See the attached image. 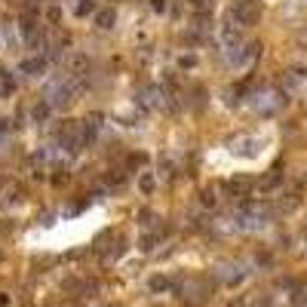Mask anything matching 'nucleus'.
<instances>
[{"mask_svg":"<svg viewBox=\"0 0 307 307\" xmlns=\"http://www.w3.org/2000/svg\"><path fill=\"white\" fill-rule=\"evenodd\" d=\"M270 209L264 203H243L234 212V227H243V231H255V227H264Z\"/></svg>","mask_w":307,"mask_h":307,"instance_id":"f257e3e1","label":"nucleus"},{"mask_svg":"<svg viewBox=\"0 0 307 307\" xmlns=\"http://www.w3.org/2000/svg\"><path fill=\"white\" fill-rule=\"evenodd\" d=\"M231 22L234 25H255L258 22V3L255 0H234V6H231Z\"/></svg>","mask_w":307,"mask_h":307,"instance_id":"f03ea898","label":"nucleus"},{"mask_svg":"<svg viewBox=\"0 0 307 307\" xmlns=\"http://www.w3.org/2000/svg\"><path fill=\"white\" fill-rule=\"evenodd\" d=\"M139 101L144 108H157V105H163V93L157 86H147V89H142L139 93Z\"/></svg>","mask_w":307,"mask_h":307,"instance_id":"7ed1b4c3","label":"nucleus"},{"mask_svg":"<svg viewBox=\"0 0 307 307\" xmlns=\"http://www.w3.org/2000/svg\"><path fill=\"white\" fill-rule=\"evenodd\" d=\"M47 105H68V101H71V93H68V86H59V83H55L52 89H49V93H47Z\"/></svg>","mask_w":307,"mask_h":307,"instance_id":"20e7f679","label":"nucleus"},{"mask_svg":"<svg viewBox=\"0 0 307 307\" xmlns=\"http://www.w3.org/2000/svg\"><path fill=\"white\" fill-rule=\"evenodd\" d=\"M218 277L227 280V283H240L243 280V267L240 264H221L218 267Z\"/></svg>","mask_w":307,"mask_h":307,"instance_id":"39448f33","label":"nucleus"},{"mask_svg":"<svg viewBox=\"0 0 307 307\" xmlns=\"http://www.w3.org/2000/svg\"><path fill=\"white\" fill-rule=\"evenodd\" d=\"M252 185H255L252 178H243V175H240V178H234V181H231V194H234V197H249Z\"/></svg>","mask_w":307,"mask_h":307,"instance_id":"423d86ee","label":"nucleus"},{"mask_svg":"<svg viewBox=\"0 0 307 307\" xmlns=\"http://www.w3.org/2000/svg\"><path fill=\"white\" fill-rule=\"evenodd\" d=\"M13 89H16V80H13V74L0 68V95H13Z\"/></svg>","mask_w":307,"mask_h":307,"instance_id":"0eeeda50","label":"nucleus"},{"mask_svg":"<svg viewBox=\"0 0 307 307\" xmlns=\"http://www.w3.org/2000/svg\"><path fill=\"white\" fill-rule=\"evenodd\" d=\"M22 71H28V74H40V71H43V59H28V62H22Z\"/></svg>","mask_w":307,"mask_h":307,"instance_id":"6e6552de","label":"nucleus"},{"mask_svg":"<svg viewBox=\"0 0 307 307\" xmlns=\"http://www.w3.org/2000/svg\"><path fill=\"white\" fill-rule=\"evenodd\" d=\"M114 19H117V16H114V9H101L95 22H98L101 28H111V25H114Z\"/></svg>","mask_w":307,"mask_h":307,"instance_id":"1a4fd4ad","label":"nucleus"},{"mask_svg":"<svg viewBox=\"0 0 307 307\" xmlns=\"http://www.w3.org/2000/svg\"><path fill=\"white\" fill-rule=\"evenodd\" d=\"M93 6H95L93 0H80V3L74 6V13H77V16H86V13H93Z\"/></svg>","mask_w":307,"mask_h":307,"instance_id":"9d476101","label":"nucleus"},{"mask_svg":"<svg viewBox=\"0 0 307 307\" xmlns=\"http://www.w3.org/2000/svg\"><path fill=\"white\" fill-rule=\"evenodd\" d=\"M163 289H169V280L166 277H154L151 280V292H163Z\"/></svg>","mask_w":307,"mask_h":307,"instance_id":"9b49d317","label":"nucleus"},{"mask_svg":"<svg viewBox=\"0 0 307 307\" xmlns=\"http://www.w3.org/2000/svg\"><path fill=\"white\" fill-rule=\"evenodd\" d=\"M142 190H154V175H142Z\"/></svg>","mask_w":307,"mask_h":307,"instance_id":"f8f14e48","label":"nucleus"},{"mask_svg":"<svg viewBox=\"0 0 307 307\" xmlns=\"http://www.w3.org/2000/svg\"><path fill=\"white\" fill-rule=\"evenodd\" d=\"M203 203H206V206H215V194H212V190H206V194H203Z\"/></svg>","mask_w":307,"mask_h":307,"instance_id":"ddd939ff","label":"nucleus"},{"mask_svg":"<svg viewBox=\"0 0 307 307\" xmlns=\"http://www.w3.org/2000/svg\"><path fill=\"white\" fill-rule=\"evenodd\" d=\"M151 6L157 9V13H163V9H166V0H151Z\"/></svg>","mask_w":307,"mask_h":307,"instance_id":"4468645a","label":"nucleus"},{"mask_svg":"<svg viewBox=\"0 0 307 307\" xmlns=\"http://www.w3.org/2000/svg\"><path fill=\"white\" fill-rule=\"evenodd\" d=\"M6 129H9V126H6V120H0V142H3V135H6Z\"/></svg>","mask_w":307,"mask_h":307,"instance_id":"2eb2a0df","label":"nucleus"},{"mask_svg":"<svg viewBox=\"0 0 307 307\" xmlns=\"http://www.w3.org/2000/svg\"><path fill=\"white\" fill-rule=\"evenodd\" d=\"M206 3H209V0H194V6H200V9H203V6H206Z\"/></svg>","mask_w":307,"mask_h":307,"instance_id":"dca6fc26","label":"nucleus"},{"mask_svg":"<svg viewBox=\"0 0 307 307\" xmlns=\"http://www.w3.org/2000/svg\"><path fill=\"white\" fill-rule=\"evenodd\" d=\"M3 304H6V295H3V292H0V307H3Z\"/></svg>","mask_w":307,"mask_h":307,"instance_id":"f3484780","label":"nucleus"}]
</instances>
